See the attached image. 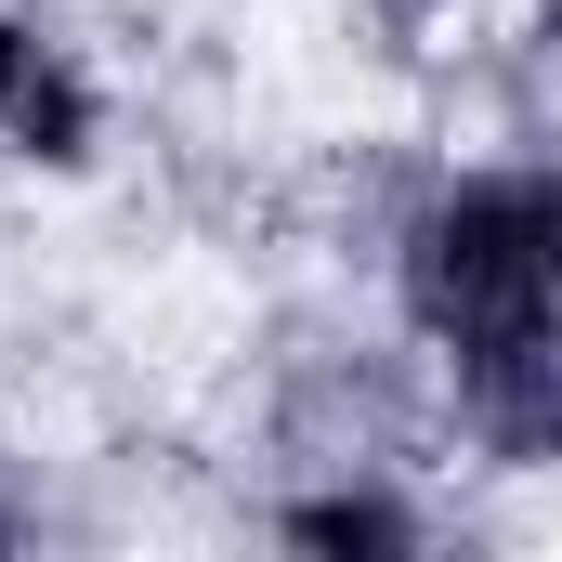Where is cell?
Wrapping results in <instances>:
<instances>
[{
	"mask_svg": "<svg viewBox=\"0 0 562 562\" xmlns=\"http://www.w3.org/2000/svg\"><path fill=\"white\" fill-rule=\"evenodd\" d=\"M406 314L510 406L524 445L562 431V170H471L406 223Z\"/></svg>",
	"mask_w": 562,
	"mask_h": 562,
	"instance_id": "1",
	"label": "cell"
},
{
	"mask_svg": "<svg viewBox=\"0 0 562 562\" xmlns=\"http://www.w3.org/2000/svg\"><path fill=\"white\" fill-rule=\"evenodd\" d=\"M288 537H301V550H406L419 524H406L393 497H301V510H288Z\"/></svg>",
	"mask_w": 562,
	"mask_h": 562,
	"instance_id": "2",
	"label": "cell"
}]
</instances>
